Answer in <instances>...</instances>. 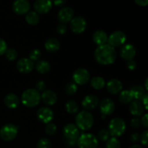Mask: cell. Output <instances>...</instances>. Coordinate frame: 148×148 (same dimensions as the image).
Listing matches in <instances>:
<instances>
[{"label":"cell","mask_w":148,"mask_h":148,"mask_svg":"<svg viewBox=\"0 0 148 148\" xmlns=\"http://www.w3.org/2000/svg\"><path fill=\"white\" fill-rule=\"evenodd\" d=\"M116 51L115 49L108 43L98 46L94 53L96 62L101 65H110L114 63L116 59Z\"/></svg>","instance_id":"cell-1"},{"label":"cell","mask_w":148,"mask_h":148,"mask_svg":"<svg viewBox=\"0 0 148 148\" xmlns=\"http://www.w3.org/2000/svg\"><path fill=\"white\" fill-rule=\"evenodd\" d=\"M40 94L36 89L30 88L23 92L21 95L22 103L27 108H34L40 102Z\"/></svg>","instance_id":"cell-2"},{"label":"cell","mask_w":148,"mask_h":148,"mask_svg":"<svg viewBox=\"0 0 148 148\" xmlns=\"http://www.w3.org/2000/svg\"><path fill=\"white\" fill-rule=\"evenodd\" d=\"M76 126L82 131H88L92 128L94 124V119L92 114L88 111H82L76 116Z\"/></svg>","instance_id":"cell-3"},{"label":"cell","mask_w":148,"mask_h":148,"mask_svg":"<svg viewBox=\"0 0 148 148\" xmlns=\"http://www.w3.org/2000/svg\"><path fill=\"white\" fill-rule=\"evenodd\" d=\"M126 128V123L122 119L116 117L111 119V121L108 124V132H109L110 136H112L114 137H121L125 132Z\"/></svg>","instance_id":"cell-4"},{"label":"cell","mask_w":148,"mask_h":148,"mask_svg":"<svg viewBox=\"0 0 148 148\" xmlns=\"http://www.w3.org/2000/svg\"><path fill=\"white\" fill-rule=\"evenodd\" d=\"M77 145L79 148H98V140L94 134L85 133L79 135Z\"/></svg>","instance_id":"cell-5"},{"label":"cell","mask_w":148,"mask_h":148,"mask_svg":"<svg viewBox=\"0 0 148 148\" xmlns=\"http://www.w3.org/2000/svg\"><path fill=\"white\" fill-rule=\"evenodd\" d=\"M18 127L12 124H7L0 130V137L4 141L13 140L17 135Z\"/></svg>","instance_id":"cell-6"},{"label":"cell","mask_w":148,"mask_h":148,"mask_svg":"<svg viewBox=\"0 0 148 148\" xmlns=\"http://www.w3.org/2000/svg\"><path fill=\"white\" fill-rule=\"evenodd\" d=\"M126 40H127V36L124 34V33L120 30H117L110 35L109 37L108 38L107 43L108 45L115 49V48L123 46L126 42Z\"/></svg>","instance_id":"cell-7"},{"label":"cell","mask_w":148,"mask_h":148,"mask_svg":"<svg viewBox=\"0 0 148 148\" xmlns=\"http://www.w3.org/2000/svg\"><path fill=\"white\" fill-rule=\"evenodd\" d=\"M90 75L89 72L84 68H78L72 75V79L77 85H83L88 83L90 80Z\"/></svg>","instance_id":"cell-8"},{"label":"cell","mask_w":148,"mask_h":148,"mask_svg":"<svg viewBox=\"0 0 148 148\" xmlns=\"http://www.w3.org/2000/svg\"><path fill=\"white\" fill-rule=\"evenodd\" d=\"M86 27V20L81 16L73 17V19L70 21L71 30L76 34H80V33H83Z\"/></svg>","instance_id":"cell-9"},{"label":"cell","mask_w":148,"mask_h":148,"mask_svg":"<svg viewBox=\"0 0 148 148\" xmlns=\"http://www.w3.org/2000/svg\"><path fill=\"white\" fill-rule=\"evenodd\" d=\"M13 12L18 15L27 14L30 10V3L27 0H15L12 6Z\"/></svg>","instance_id":"cell-10"},{"label":"cell","mask_w":148,"mask_h":148,"mask_svg":"<svg viewBox=\"0 0 148 148\" xmlns=\"http://www.w3.org/2000/svg\"><path fill=\"white\" fill-rule=\"evenodd\" d=\"M54 114L53 111L49 107H41L37 111V117L40 122L49 124L53 120Z\"/></svg>","instance_id":"cell-11"},{"label":"cell","mask_w":148,"mask_h":148,"mask_svg":"<svg viewBox=\"0 0 148 148\" xmlns=\"http://www.w3.org/2000/svg\"><path fill=\"white\" fill-rule=\"evenodd\" d=\"M63 134L65 139L66 140H77L79 135V130L75 124H66L63 128Z\"/></svg>","instance_id":"cell-12"},{"label":"cell","mask_w":148,"mask_h":148,"mask_svg":"<svg viewBox=\"0 0 148 148\" xmlns=\"http://www.w3.org/2000/svg\"><path fill=\"white\" fill-rule=\"evenodd\" d=\"M34 67V64L29 58H22L16 64V68L20 73L27 74L33 71Z\"/></svg>","instance_id":"cell-13"},{"label":"cell","mask_w":148,"mask_h":148,"mask_svg":"<svg viewBox=\"0 0 148 148\" xmlns=\"http://www.w3.org/2000/svg\"><path fill=\"white\" fill-rule=\"evenodd\" d=\"M100 111L104 116H108L113 114L115 110V103L109 98H104L99 104Z\"/></svg>","instance_id":"cell-14"},{"label":"cell","mask_w":148,"mask_h":148,"mask_svg":"<svg viewBox=\"0 0 148 148\" xmlns=\"http://www.w3.org/2000/svg\"><path fill=\"white\" fill-rule=\"evenodd\" d=\"M136 55V49L132 44L123 45L120 49V56L126 61L133 60Z\"/></svg>","instance_id":"cell-15"},{"label":"cell","mask_w":148,"mask_h":148,"mask_svg":"<svg viewBox=\"0 0 148 148\" xmlns=\"http://www.w3.org/2000/svg\"><path fill=\"white\" fill-rule=\"evenodd\" d=\"M33 7L36 12L39 14H46L51 10L52 2L51 0H36Z\"/></svg>","instance_id":"cell-16"},{"label":"cell","mask_w":148,"mask_h":148,"mask_svg":"<svg viewBox=\"0 0 148 148\" xmlns=\"http://www.w3.org/2000/svg\"><path fill=\"white\" fill-rule=\"evenodd\" d=\"M74 11L71 7H63L58 13V20L62 24L69 23L73 19Z\"/></svg>","instance_id":"cell-17"},{"label":"cell","mask_w":148,"mask_h":148,"mask_svg":"<svg viewBox=\"0 0 148 148\" xmlns=\"http://www.w3.org/2000/svg\"><path fill=\"white\" fill-rule=\"evenodd\" d=\"M99 103V100L98 97L94 95H88L83 98L82 101V105L86 111L95 109Z\"/></svg>","instance_id":"cell-18"},{"label":"cell","mask_w":148,"mask_h":148,"mask_svg":"<svg viewBox=\"0 0 148 148\" xmlns=\"http://www.w3.org/2000/svg\"><path fill=\"white\" fill-rule=\"evenodd\" d=\"M40 100L47 106H53L57 101V95L53 90H44L40 95Z\"/></svg>","instance_id":"cell-19"},{"label":"cell","mask_w":148,"mask_h":148,"mask_svg":"<svg viewBox=\"0 0 148 148\" xmlns=\"http://www.w3.org/2000/svg\"><path fill=\"white\" fill-rule=\"evenodd\" d=\"M107 90L111 94L119 93L123 89L122 82L118 79H111L106 84Z\"/></svg>","instance_id":"cell-20"},{"label":"cell","mask_w":148,"mask_h":148,"mask_svg":"<svg viewBox=\"0 0 148 148\" xmlns=\"http://www.w3.org/2000/svg\"><path fill=\"white\" fill-rule=\"evenodd\" d=\"M129 108L130 114L135 117H139L144 114L145 108L143 103L139 101H132Z\"/></svg>","instance_id":"cell-21"},{"label":"cell","mask_w":148,"mask_h":148,"mask_svg":"<svg viewBox=\"0 0 148 148\" xmlns=\"http://www.w3.org/2000/svg\"><path fill=\"white\" fill-rule=\"evenodd\" d=\"M4 105L10 109H14L20 103L19 98L14 93H9L4 98Z\"/></svg>","instance_id":"cell-22"},{"label":"cell","mask_w":148,"mask_h":148,"mask_svg":"<svg viewBox=\"0 0 148 148\" xmlns=\"http://www.w3.org/2000/svg\"><path fill=\"white\" fill-rule=\"evenodd\" d=\"M92 40L98 46L106 44L108 40V36L106 33L102 30H98L94 32L92 35Z\"/></svg>","instance_id":"cell-23"},{"label":"cell","mask_w":148,"mask_h":148,"mask_svg":"<svg viewBox=\"0 0 148 148\" xmlns=\"http://www.w3.org/2000/svg\"><path fill=\"white\" fill-rule=\"evenodd\" d=\"M45 49L51 53H54V52L58 51L60 49V43L59 40L54 38H49L45 42Z\"/></svg>","instance_id":"cell-24"},{"label":"cell","mask_w":148,"mask_h":148,"mask_svg":"<svg viewBox=\"0 0 148 148\" xmlns=\"http://www.w3.org/2000/svg\"><path fill=\"white\" fill-rule=\"evenodd\" d=\"M130 91L132 95V99L134 101H140L143 99V98L146 93L145 90L143 87L140 86V85L134 86Z\"/></svg>","instance_id":"cell-25"},{"label":"cell","mask_w":148,"mask_h":148,"mask_svg":"<svg viewBox=\"0 0 148 148\" xmlns=\"http://www.w3.org/2000/svg\"><path fill=\"white\" fill-rule=\"evenodd\" d=\"M36 69L41 74H46L50 71L51 65L49 62L46 60H40L36 64Z\"/></svg>","instance_id":"cell-26"},{"label":"cell","mask_w":148,"mask_h":148,"mask_svg":"<svg viewBox=\"0 0 148 148\" xmlns=\"http://www.w3.org/2000/svg\"><path fill=\"white\" fill-rule=\"evenodd\" d=\"M90 85L95 90H101L106 85V81L102 77H94L90 80Z\"/></svg>","instance_id":"cell-27"},{"label":"cell","mask_w":148,"mask_h":148,"mask_svg":"<svg viewBox=\"0 0 148 148\" xmlns=\"http://www.w3.org/2000/svg\"><path fill=\"white\" fill-rule=\"evenodd\" d=\"M25 20L27 24L30 25H35L39 22L38 14L34 11L28 12L25 16Z\"/></svg>","instance_id":"cell-28"},{"label":"cell","mask_w":148,"mask_h":148,"mask_svg":"<svg viewBox=\"0 0 148 148\" xmlns=\"http://www.w3.org/2000/svg\"><path fill=\"white\" fill-rule=\"evenodd\" d=\"M119 100L120 102L123 104H128L132 101V97L130 91L128 90H121L119 93Z\"/></svg>","instance_id":"cell-29"},{"label":"cell","mask_w":148,"mask_h":148,"mask_svg":"<svg viewBox=\"0 0 148 148\" xmlns=\"http://www.w3.org/2000/svg\"><path fill=\"white\" fill-rule=\"evenodd\" d=\"M65 109L69 114H76L79 109V106L75 101H68L65 104Z\"/></svg>","instance_id":"cell-30"},{"label":"cell","mask_w":148,"mask_h":148,"mask_svg":"<svg viewBox=\"0 0 148 148\" xmlns=\"http://www.w3.org/2000/svg\"><path fill=\"white\" fill-rule=\"evenodd\" d=\"M65 92L69 95H72L76 93L77 91V85L74 82H69L66 85L64 88Z\"/></svg>","instance_id":"cell-31"},{"label":"cell","mask_w":148,"mask_h":148,"mask_svg":"<svg viewBox=\"0 0 148 148\" xmlns=\"http://www.w3.org/2000/svg\"><path fill=\"white\" fill-rule=\"evenodd\" d=\"M106 148H120L121 147V144L120 142L116 137H111L106 141Z\"/></svg>","instance_id":"cell-32"},{"label":"cell","mask_w":148,"mask_h":148,"mask_svg":"<svg viewBox=\"0 0 148 148\" xmlns=\"http://www.w3.org/2000/svg\"><path fill=\"white\" fill-rule=\"evenodd\" d=\"M37 148H51V143L48 138H41L37 143Z\"/></svg>","instance_id":"cell-33"},{"label":"cell","mask_w":148,"mask_h":148,"mask_svg":"<svg viewBox=\"0 0 148 148\" xmlns=\"http://www.w3.org/2000/svg\"><path fill=\"white\" fill-rule=\"evenodd\" d=\"M4 54H5V56L7 60L10 61V62H12V61L15 60L16 58L17 57V53L15 49H7Z\"/></svg>","instance_id":"cell-34"},{"label":"cell","mask_w":148,"mask_h":148,"mask_svg":"<svg viewBox=\"0 0 148 148\" xmlns=\"http://www.w3.org/2000/svg\"><path fill=\"white\" fill-rule=\"evenodd\" d=\"M41 56V51L39 49H33L30 52L29 54V59L32 61V62H35V61H38Z\"/></svg>","instance_id":"cell-35"},{"label":"cell","mask_w":148,"mask_h":148,"mask_svg":"<svg viewBox=\"0 0 148 148\" xmlns=\"http://www.w3.org/2000/svg\"><path fill=\"white\" fill-rule=\"evenodd\" d=\"M98 138L101 141H107L110 138V134L108 130H105V129H103V130H100L98 133Z\"/></svg>","instance_id":"cell-36"},{"label":"cell","mask_w":148,"mask_h":148,"mask_svg":"<svg viewBox=\"0 0 148 148\" xmlns=\"http://www.w3.org/2000/svg\"><path fill=\"white\" fill-rule=\"evenodd\" d=\"M56 130H57L56 125L54 123L52 122L46 124V127L45 128V131H46V134H49V135H53L56 132Z\"/></svg>","instance_id":"cell-37"},{"label":"cell","mask_w":148,"mask_h":148,"mask_svg":"<svg viewBox=\"0 0 148 148\" xmlns=\"http://www.w3.org/2000/svg\"><path fill=\"white\" fill-rule=\"evenodd\" d=\"M130 125L132 128L134 129H138L140 128V126H141V121L139 118L137 117H134L130 121Z\"/></svg>","instance_id":"cell-38"},{"label":"cell","mask_w":148,"mask_h":148,"mask_svg":"<svg viewBox=\"0 0 148 148\" xmlns=\"http://www.w3.org/2000/svg\"><path fill=\"white\" fill-rule=\"evenodd\" d=\"M140 141L141 143L145 146H147V143H148V131L145 130V132H143V134H141V136L140 137Z\"/></svg>","instance_id":"cell-39"},{"label":"cell","mask_w":148,"mask_h":148,"mask_svg":"<svg viewBox=\"0 0 148 148\" xmlns=\"http://www.w3.org/2000/svg\"><path fill=\"white\" fill-rule=\"evenodd\" d=\"M7 50V45L5 40L2 38H0V56L4 54L6 51Z\"/></svg>","instance_id":"cell-40"},{"label":"cell","mask_w":148,"mask_h":148,"mask_svg":"<svg viewBox=\"0 0 148 148\" xmlns=\"http://www.w3.org/2000/svg\"><path fill=\"white\" fill-rule=\"evenodd\" d=\"M46 89V83L43 81L40 80L36 82V90L37 91L40 92H43Z\"/></svg>","instance_id":"cell-41"},{"label":"cell","mask_w":148,"mask_h":148,"mask_svg":"<svg viewBox=\"0 0 148 148\" xmlns=\"http://www.w3.org/2000/svg\"><path fill=\"white\" fill-rule=\"evenodd\" d=\"M56 31H57V33L60 35L65 34L66 32V26L65 25V24L60 23V24L57 26V27H56Z\"/></svg>","instance_id":"cell-42"},{"label":"cell","mask_w":148,"mask_h":148,"mask_svg":"<svg viewBox=\"0 0 148 148\" xmlns=\"http://www.w3.org/2000/svg\"><path fill=\"white\" fill-rule=\"evenodd\" d=\"M127 67L128 68L129 70H134V69H136V67H137V63H136L135 61L134 60L128 61L127 63Z\"/></svg>","instance_id":"cell-43"},{"label":"cell","mask_w":148,"mask_h":148,"mask_svg":"<svg viewBox=\"0 0 148 148\" xmlns=\"http://www.w3.org/2000/svg\"><path fill=\"white\" fill-rule=\"evenodd\" d=\"M65 144L69 147H74L77 144V140H66L65 139Z\"/></svg>","instance_id":"cell-44"},{"label":"cell","mask_w":148,"mask_h":148,"mask_svg":"<svg viewBox=\"0 0 148 148\" xmlns=\"http://www.w3.org/2000/svg\"><path fill=\"white\" fill-rule=\"evenodd\" d=\"M141 121V124H143V127L147 129L148 128V114H145L143 115V116L142 117V119L140 120Z\"/></svg>","instance_id":"cell-45"},{"label":"cell","mask_w":148,"mask_h":148,"mask_svg":"<svg viewBox=\"0 0 148 148\" xmlns=\"http://www.w3.org/2000/svg\"><path fill=\"white\" fill-rule=\"evenodd\" d=\"M147 99H148V94L146 92L145 95H144V97L143 98V99L141 100L142 101V103H143V106H144L145 109L147 110Z\"/></svg>","instance_id":"cell-46"},{"label":"cell","mask_w":148,"mask_h":148,"mask_svg":"<svg viewBox=\"0 0 148 148\" xmlns=\"http://www.w3.org/2000/svg\"><path fill=\"white\" fill-rule=\"evenodd\" d=\"M134 1L140 7H146L148 4V0H134Z\"/></svg>","instance_id":"cell-47"},{"label":"cell","mask_w":148,"mask_h":148,"mask_svg":"<svg viewBox=\"0 0 148 148\" xmlns=\"http://www.w3.org/2000/svg\"><path fill=\"white\" fill-rule=\"evenodd\" d=\"M139 140H140V135L137 133H134L130 136V140L132 143H137Z\"/></svg>","instance_id":"cell-48"},{"label":"cell","mask_w":148,"mask_h":148,"mask_svg":"<svg viewBox=\"0 0 148 148\" xmlns=\"http://www.w3.org/2000/svg\"><path fill=\"white\" fill-rule=\"evenodd\" d=\"M54 5L59 7V6H62L65 4L66 2V0H52L51 1Z\"/></svg>","instance_id":"cell-49"},{"label":"cell","mask_w":148,"mask_h":148,"mask_svg":"<svg viewBox=\"0 0 148 148\" xmlns=\"http://www.w3.org/2000/svg\"><path fill=\"white\" fill-rule=\"evenodd\" d=\"M147 82H148V79L146 78L145 82V91L148 90V85H147Z\"/></svg>","instance_id":"cell-50"},{"label":"cell","mask_w":148,"mask_h":148,"mask_svg":"<svg viewBox=\"0 0 148 148\" xmlns=\"http://www.w3.org/2000/svg\"><path fill=\"white\" fill-rule=\"evenodd\" d=\"M130 148H143L141 147V146L140 145H132V147H130Z\"/></svg>","instance_id":"cell-51"}]
</instances>
